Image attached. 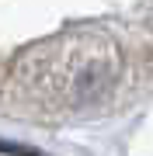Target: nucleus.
<instances>
[{
    "instance_id": "obj_1",
    "label": "nucleus",
    "mask_w": 153,
    "mask_h": 156,
    "mask_svg": "<svg viewBox=\"0 0 153 156\" xmlns=\"http://www.w3.org/2000/svg\"><path fill=\"white\" fill-rule=\"evenodd\" d=\"M108 66L101 45L94 38H56L42 45L21 66L24 94L35 104L49 108H80L91 97L104 94Z\"/></svg>"
}]
</instances>
